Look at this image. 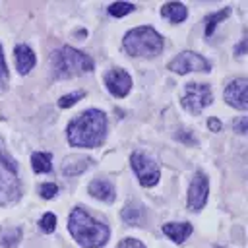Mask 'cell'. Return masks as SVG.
I'll return each instance as SVG.
<instances>
[{
  "label": "cell",
  "mask_w": 248,
  "mask_h": 248,
  "mask_svg": "<svg viewBox=\"0 0 248 248\" xmlns=\"http://www.w3.org/2000/svg\"><path fill=\"white\" fill-rule=\"evenodd\" d=\"M124 50L130 56H143V58H155L163 50V37L149 25L134 27L124 35Z\"/></svg>",
  "instance_id": "cell-3"
},
{
  "label": "cell",
  "mask_w": 248,
  "mask_h": 248,
  "mask_svg": "<svg viewBox=\"0 0 248 248\" xmlns=\"http://www.w3.org/2000/svg\"><path fill=\"white\" fill-rule=\"evenodd\" d=\"M165 236H169L172 242L182 244L190 234H192V225L190 223H165L163 225Z\"/></svg>",
  "instance_id": "cell-14"
},
{
  "label": "cell",
  "mask_w": 248,
  "mask_h": 248,
  "mask_svg": "<svg viewBox=\"0 0 248 248\" xmlns=\"http://www.w3.org/2000/svg\"><path fill=\"white\" fill-rule=\"evenodd\" d=\"M118 248H145V244L136 238H124L118 242Z\"/></svg>",
  "instance_id": "cell-27"
},
{
  "label": "cell",
  "mask_w": 248,
  "mask_h": 248,
  "mask_svg": "<svg viewBox=\"0 0 248 248\" xmlns=\"http://www.w3.org/2000/svg\"><path fill=\"white\" fill-rule=\"evenodd\" d=\"M232 130L236 134H240V136H246V132H248V118L246 116H240V118L232 120Z\"/></svg>",
  "instance_id": "cell-25"
},
{
  "label": "cell",
  "mask_w": 248,
  "mask_h": 248,
  "mask_svg": "<svg viewBox=\"0 0 248 248\" xmlns=\"http://www.w3.org/2000/svg\"><path fill=\"white\" fill-rule=\"evenodd\" d=\"M244 50H246V39H242V41L238 43V48H236V54H244Z\"/></svg>",
  "instance_id": "cell-30"
},
{
  "label": "cell",
  "mask_w": 248,
  "mask_h": 248,
  "mask_svg": "<svg viewBox=\"0 0 248 248\" xmlns=\"http://www.w3.org/2000/svg\"><path fill=\"white\" fill-rule=\"evenodd\" d=\"M107 136V114L99 108L81 112L68 124L66 138L74 147H99Z\"/></svg>",
  "instance_id": "cell-1"
},
{
  "label": "cell",
  "mask_w": 248,
  "mask_h": 248,
  "mask_svg": "<svg viewBox=\"0 0 248 248\" xmlns=\"http://www.w3.org/2000/svg\"><path fill=\"white\" fill-rule=\"evenodd\" d=\"M56 194H58V186H56L54 182H45V184L39 186V196H41L43 200H50V198H54Z\"/></svg>",
  "instance_id": "cell-24"
},
{
  "label": "cell",
  "mask_w": 248,
  "mask_h": 248,
  "mask_svg": "<svg viewBox=\"0 0 248 248\" xmlns=\"http://www.w3.org/2000/svg\"><path fill=\"white\" fill-rule=\"evenodd\" d=\"M130 163H132V169H134V172H136V176H138L141 186L149 188V186H155L159 182V176H161L159 165L151 157H147L145 153L134 151L132 157H130Z\"/></svg>",
  "instance_id": "cell-6"
},
{
  "label": "cell",
  "mask_w": 248,
  "mask_h": 248,
  "mask_svg": "<svg viewBox=\"0 0 248 248\" xmlns=\"http://www.w3.org/2000/svg\"><path fill=\"white\" fill-rule=\"evenodd\" d=\"M87 192H89L93 198H97V200H101V202H107V203H112V202H114V198H116L114 186H112L108 180H103V178L91 180V184H89Z\"/></svg>",
  "instance_id": "cell-13"
},
{
  "label": "cell",
  "mask_w": 248,
  "mask_h": 248,
  "mask_svg": "<svg viewBox=\"0 0 248 248\" xmlns=\"http://www.w3.org/2000/svg\"><path fill=\"white\" fill-rule=\"evenodd\" d=\"M89 165V161L85 159V161H68L66 163V167H64V174H68V176H72V174H79V172H83L85 170V167Z\"/></svg>",
  "instance_id": "cell-22"
},
{
  "label": "cell",
  "mask_w": 248,
  "mask_h": 248,
  "mask_svg": "<svg viewBox=\"0 0 248 248\" xmlns=\"http://www.w3.org/2000/svg\"><path fill=\"white\" fill-rule=\"evenodd\" d=\"M68 229L78 244L83 248H101L107 244L110 231L105 223L93 219L83 207H74L68 219Z\"/></svg>",
  "instance_id": "cell-2"
},
{
  "label": "cell",
  "mask_w": 248,
  "mask_h": 248,
  "mask_svg": "<svg viewBox=\"0 0 248 248\" xmlns=\"http://www.w3.org/2000/svg\"><path fill=\"white\" fill-rule=\"evenodd\" d=\"M207 194H209V182H207V176L205 172L198 170L190 182V188H188V209L192 211H200L205 202H207Z\"/></svg>",
  "instance_id": "cell-8"
},
{
  "label": "cell",
  "mask_w": 248,
  "mask_h": 248,
  "mask_svg": "<svg viewBox=\"0 0 248 248\" xmlns=\"http://www.w3.org/2000/svg\"><path fill=\"white\" fill-rule=\"evenodd\" d=\"M39 229L43 231V232H52L54 229H56V217H54V213H45L43 217H41V221H39Z\"/></svg>",
  "instance_id": "cell-23"
},
{
  "label": "cell",
  "mask_w": 248,
  "mask_h": 248,
  "mask_svg": "<svg viewBox=\"0 0 248 248\" xmlns=\"http://www.w3.org/2000/svg\"><path fill=\"white\" fill-rule=\"evenodd\" d=\"M6 81H8V68H6L4 52H2V46H0V91L6 89Z\"/></svg>",
  "instance_id": "cell-26"
},
{
  "label": "cell",
  "mask_w": 248,
  "mask_h": 248,
  "mask_svg": "<svg viewBox=\"0 0 248 248\" xmlns=\"http://www.w3.org/2000/svg\"><path fill=\"white\" fill-rule=\"evenodd\" d=\"M167 68L174 74H190V72H209L211 64L202 54L192 52V50H184L178 56H174Z\"/></svg>",
  "instance_id": "cell-7"
},
{
  "label": "cell",
  "mask_w": 248,
  "mask_h": 248,
  "mask_svg": "<svg viewBox=\"0 0 248 248\" xmlns=\"http://www.w3.org/2000/svg\"><path fill=\"white\" fill-rule=\"evenodd\" d=\"M207 128H209L211 132H219V130H221V120H219V118H209V120H207Z\"/></svg>",
  "instance_id": "cell-28"
},
{
  "label": "cell",
  "mask_w": 248,
  "mask_h": 248,
  "mask_svg": "<svg viewBox=\"0 0 248 248\" xmlns=\"http://www.w3.org/2000/svg\"><path fill=\"white\" fill-rule=\"evenodd\" d=\"M145 211L141 205L138 203H128L124 209H122V219L128 223V225H143L145 219H143Z\"/></svg>",
  "instance_id": "cell-17"
},
{
  "label": "cell",
  "mask_w": 248,
  "mask_h": 248,
  "mask_svg": "<svg viewBox=\"0 0 248 248\" xmlns=\"http://www.w3.org/2000/svg\"><path fill=\"white\" fill-rule=\"evenodd\" d=\"M105 85H107V89H108L110 95H114V97H126L130 93V89H132V78L124 70L114 68V70L107 72Z\"/></svg>",
  "instance_id": "cell-11"
},
{
  "label": "cell",
  "mask_w": 248,
  "mask_h": 248,
  "mask_svg": "<svg viewBox=\"0 0 248 248\" xmlns=\"http://www.w3.org/2000/svg\"><path fill=\"white\" fill-rule=\"evenodd\" d=\"M31 167L37 174H43V172H50L52 170V157L50 153H43V151H35L31 155Z\"/></svg>",
  "instance_id": "cell-16"
},
{
  "label": "cell",
  "mask_w": 248,
  "mask_h": 248,
  "mask_svg": "<svg viewBox=\"0 0 248 248\" xmlns=\"http://www.w3.org/2000/svg\"><path fill=\"white\" fill-rule=\"evenodd\" d=\"M178 138H180V141H184V143H190V145H194V143H196V140H194V136H192V134L178 132Z\"/></svg>",
  "instance_id": "cell-29"
},
{
  "label": "cell",
  "mask_w": 248,
  "mask_h": 248,
  "mask_svg": "<svg viewBox=\"0 0 248 248\" xmlns=\"http://www.w3.org/2000/svg\"><path fill=\"white\" fill-rule=\"evenodd\" d=\"M14 56H16V66H17V72L21 76L29 74L35 66V52L27 46V45H17L14 48Z\"/></svg>",
  "instance_id": "cell-12"
},
{
  "label": "cell",
  "mask_w": 248,
  "mask_h": 248,
  "mask_svg": "<svg viewBox=\"0 0 248 248\" xmlns=\"http://www.w3.org/2000/svg\"><path fill=\"white\" fill-rule=\"evenodd\" d=\"M21 196V188L17 182V174H12L4 167H0V203L10 205L17 202Z\"/></svg>",
  "instance_id": "cell-10"
},
{
  "label": "cell",
  "mask_w": 248,
  "mask_h": 248,
  "mask_svg": "<svg viewBox=\"0 0 248 248\" xmlns=\"http://www.w3.org/2000/svg\"><path fill=\"white\" fill-rule=\"evenodd\" d=\"M93 68H95L93 58L72 46H62L52 54V72L54 78L58 79H68L72 76L91 72Z\"/></svg>",
  "instance_id": "cell-4"
},
{
  "label": "cell",
  "mask_w": 248,
  "mask_h": 248,
  "mask_svg": "<svg viewBox=\"0 0 248 248\" xmlns=\"http://www.w3.org/2000/svg\"><path fill=\"white\" fill-rule=\"evenodd\" d=\"M85 97V91H74V93H68L64 97L58 99V107L60 108H70L72 105H76L78 101H81Z\"/></svg>",
  "instance_id": "cell-21"
},
{
  "label": "cell",
  "mask_w": 248,
  "mask_h": 248,
  "mask_svg": "<svg viewBox=\"0 0 248 248\" xmlns=\"http://www.w3.org/2000/svg\"><path fill=\"white\" fill-rule=\"evenodd\" d=\"M225 101L234 107V108H240V110H246L248 108V81L244 78H236L232 79L227 87H225Z\"/></svg>",
  "instance_id": "cell-9"
},
{
  "label": "cell",
  "mask_w": 248,
  "mask_h": 248,
  "mask_svg": "<svg viewBox=\"0 0 248 248\" xmlns=\"http://www.w3.org/2000/svg\"><path fill=\"white\" fill-rule=\"evenodd\" d=\"M229 14H231L229 8H223V10H219L217 14H209V16L205 17V37H211L213 31H215V25H217L219 21H223Z\"/></svg>",
  "instance_id": "cell-18"
},
{
  "label": "cell",
  "mask_w": 248,
  "mask_h": 248,
  "mask_svg": "<svg viewBox=\"0 0 248 248\" xmlns=\"http://www.w3.org/2000/svg\"><path fill=\"white\" fill-rule=\"evenodd\" d=\"M0 167H4L6 170H10L12 174H17V163H16V161L12 159V155L6 151L2 138H0Z\"/></svg>",
  "instance_id": "cell-20"
},
{
  "label": "cell",
  "mask_w": 248,
  "mask_h": 248,
  "mask_svg": "<svg viewBox=\"0 0 248 248\" xmlns=\"http://www.w3.org/2000/svg\"><path fill=\"white\" fill-rule=\"evenodd\" d=\"M211 101H213V93H211V87L205 83H188L180 99L182 107L192 114L202 112L207 105H211Z\"/></svg>",
  "instance_id": "cell-5"
},
{
  "label": "cell",
  "mask_w": 248,
  "mask_h": 248,
  "mask_svg": "<svg viewBox=\"0 0 248 248\" xmlns=\"http://www.w3.org/2000/svg\"><path fill=\"white\" fill-rule=\"evenodd\" d=\"M134 10H136V6L130 4V2H112L107 12H108V16H112V17H124V16H128V14L134 12Z\"/></svg>",
  "instance_id": "cell-19"
},
{
  "label": "cell",
  "mask_w": 248,
  "mask_h": 248,
  "mask_svg": "<svg viewBox=\"0 0 248 248\" xmlns=\"http://www.w3.org/2000/svg\"><path fill=\"white\" fill-rule=\"evenodd\" d=\"M161 16L165 19H169L170 23H180L188 17V10L184 4L180 2H167L163 8H161Z\"/></svg>",
  "instance_id": "cell-15"
}]
</instances>
